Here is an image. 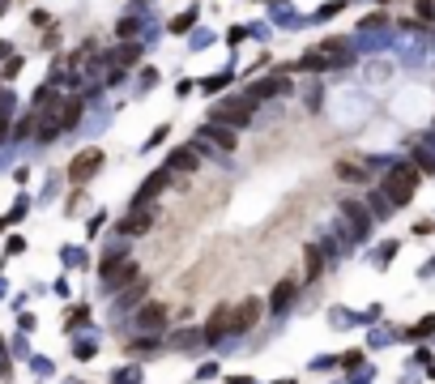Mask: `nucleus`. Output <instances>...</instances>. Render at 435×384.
Returning a JSON list of instances; mask_svg holds the SVG:
<instances>
[{
    "label": "nucleus",
    "mask_w": 435,
    "mask_h": 384,
    "mask_svg": "<svg viewBox=\"0 0 435 384\" xmlns=\"http://www.w3.org/2000/svg\"><path fill=\"white\" fill-rule=\"evenodd\" d=\"M337 175H342V179H363V171L350 167V163H342V167H337Z\"/></svg>",
    "instance_id": "nucleus-18"
},
{
    "label": "nucleus",
    "mask_w": 435,
    "mask_h": 384,
    "mask_svg": "<svg viewBox=\"0 0 435 384\" xmlns=\"http://www.w3.org/2000/svg\"><path fill=\"white\" fill-rule=\"evenodd\" d=\"M256 320H261V299H243L235 312H230V333H248Z\"/></svg>",
    "instance_id": "nucleus-5"
},
{
    "label": "nucleus",
    "mask_w": 435,
    "mask_h": 384,
    "mask_svg": "<svg viewBox=\"0 0 435 384\" xmlns=\"http://www.w3.org/2000/svg\"><path fill=\"white\" fill-rule=\"evenodd\" d=\"M252 111H256V98H252V94H248V98H222L218 107H214V120L248 124V120H252Z\"/></svg>",
    "instance_id": "nucleus-3"
},
{
    "label": "nucleus",
    "mask_w": 435,
    "mask_h": 384,
    "mask_svg": "<svg viewBox=\"0 0 435 384\" xmlns=\"http://www.w3.org/2000/svg\"><path fill=\"white\" fill-rule=\"evenodd\" d=\"M192 21H196V9H188V13H179V17H175V26H171V30H175V35H184V30H188V26H192Z\"/></svg>",
    "instance_id": "nucleus-17"
},
{
    "label": "nucleus",
    "mask_w": 435,
    "mask_h": 384,
    "mask_svg": "<svg viewBox=\"0 0 435 384\" xmlns=\"http://www.w3.org/2000/svg\"><path fill=\"white\" fill-rule=\"evenodd\" d=\"M133 273H137V265L124 261V256H111V261L102 265V282H107V286H120V282H128Z\"/></svg>",
    "instance_id": "nucleus-8"
},
{
    "label": "nucleus",
    "mask_w": 435,
    "mask_h": 384,
    "mask_svg": "<svg viewBox=\"0 0 435 384\" xmlns=\"http://www.w3.org/2000/svg\"><path fill=\"white\" fill-rule=\"evenodd\" d=\"M137 324H141V329H163V324H167V307H163V303H145L141 312H137Z\"/></svg>",
    "instance_id": "nucleus-10"
},
{
    "label": "nucleus",
    "mask_w": 435,
    "mask_h": 384,
    "mask_svg": "<svg viewBox=\"0 0 435 384\" xmlns=\"http://www.w3.org/2000/svg\"><path fill=\"white\" fill-rule=\"evenodd\" d=\"M414 184H418L414 167H393L389 175H384V196H389L393 205H405L409 196H414Z\"/></svg>",
    "instance_id": "nucleus-2"
},
{
    "label": "nucleus",
    "mask_w": 435,
    "mask_h": 384,
    "mask_svg": "<svg viewBox=\"0 0 435 384\" xmlns=\"http://www.w3.org/2000/svg\"><path fill=\"white\" fill-rule=\"evenodd\" d=\"M154 218H158V214H154V205H149V201H141L137 210L124 218V230H128V235H145V230L154 226Z\"/></svg>",
    "instance_id": "nucleus-7"
},
{
    "label": "nucleus",
    "mask_w": 435,
    "mask_h": 384,
    "mask_svg": "<svg viewBox=\"0 0 435 384\" xmlns=\"http://www.w3.org/2000/svg\"><path fill=\"white\" fill-rule=\"evenodd\" d=\"M201 137L210 141V145H218V149H235V133H226V128H218V124L201 128Z\"/></svg>",
    "instance_id": "nucleus-13"
},
{
    "label": "nucleus",
    "mask_w": 435,
    "mask_h": 384,
    "mask_svg": "<svg viewBox=\"0 0 435 384\" xmlns=\"http://www.w3.org/2000/svg\"><path fill=\"white\" fill-rule=\"evenodd\" d=\"M290 299H295V282H277L273 295H269V307H273V312H281V307H286Z\"/></svg>",
    "instance_id": "nucleus-14"
},
{
    "label": "nucleus",
    "mask_w": 435,
    "mask_h": 384,
    "mask_svg": "<svg viewBox=\"0 0 435 384\" xmlns=\"http://www.w3.org/2000/svg\"><path fill=\"white\" fill-rule=\"evenodd\" d=\"M303 261H307V277H316V273L324 269V256H320V248H312V244L303 248Z\"/></svg>",
    "instance_id": "nucleus-15"
},
{
    "label": "nucleus",
    "mask_w": 435,
    "mask_h": 384,
    "mask_svg": "<svg viewBox=\"0 0 435 384\" xmlns=\"http://www.w3.org/2000/svg\"><path fill=\"white\" fill-rule=\"evenodd\" d=\"M342 214L350 222V235H367V226H371V214H367V205H358L354 196L342 201Z\"/></svg>",
    "instance_id": "nucleus-6"
},
{
    "label": "nucleus",
    "mask_w": 435,
    "mask_h": 384,
    "mask_svg": "<svg viewBox=\"0 0 435 384\" xmlns=\"http://www.w3.org/2000/svg\"><path fill=\"white\" fill-rule=\"evenodd\" d=\"M137 60H141V47H137V43H128V47H115V51H111V77H120L124 68H133Z\"/></svg>",
    "instance_id": "nucleus-9"
},
{
    "label": "nucleus",
    "mask_w": 435,
    "mask_h": 384,
    "mask_svg": "<svg viewBox=\"0 0 435 384\" xmlns=\"http://www.w3.org/2000/svg\"><path fill=\"white\" fill-rule=\"evenodd\" d=\"M98 163H102L98 149H82V154L73 158V167H68V179H73V184H86V179L98 171Z\"/></svg>",
    "instance_id": "nucleus-4"
},
{
    "label": "nucleus",
    "mask_w": 435,
    "mask_h": 384,
    "mask_svg": "<svg viewBox=\"0 0 435 384\" xmlns=\"http://www.w3.org/2000/svg\"><path fill=\"white\" fill-rule=\"evenodd\" d=\"M346 60H350V43L328 39V43H320V47L307 51V56L299 60V68H328V64H346Z\"/></svg>",
    "instance_id": "nucleus-1"
},
{
    "label": "nucleus",
    "mask_w": 435,
    "mask_h": 384,
    "mask_svg": "<svg viewBox=\"0 0 435 384\" xmlns=\"http://www.w3.org/2000/svg\"><path fill=\"white\" fill-rule=\"evenodd\" d=\"M196 163H201L196 145H184V149H175V154H171V171H196Z\"/></svg>",
    "instance_id": "nucleus-11"
},
{
    "label": "nucleus",
    "mask_w": 435,
    "mask_h": 384,
    "mask_svg": "<svg viewBox=\"0 0 435 384\" xmlns=\"http://www.w3.org/2000/svg\"><path fill=\"white\" fill-rule=\"evenodd\" d=\"M226 329H230V307H218V312L210 316V324H205V338H210V342H218Z\"/></svg>",
    "instance_id": "nucleus-12"
},
{
    "label": "nucleus",
    "mask_w": 435,
    "mask_h": 384,
    "mask_svg": "<svg viewBox=\"0 0 435 384\" xmlns=\"http://www.w3.org/2000/svg\"><path fill=\"white\" fill-rule=\"evenodd\" d=\"M5 128H9V120H5V116H0V137H5Z\"/></svg>",
    "instance_id": "nucleus-19"
},
{
    "label": "nucleus",
    "mask_w": 435,
    "mask_h": 384,
    "mask_svg": "<svg viewBox=\"0 0 435 384\" xmlns=\"http://www.w3.org/2000/svg\"><path fill=\"white\" fill-rule=\"evenodd\" d=\"M167 179H171L167 171H158V175H149V179H145V188H141V201H149V196H154V192H158V188H167Z\"/></svg>",
    "instance_id": "nucleus-16"
}]
</instances>
